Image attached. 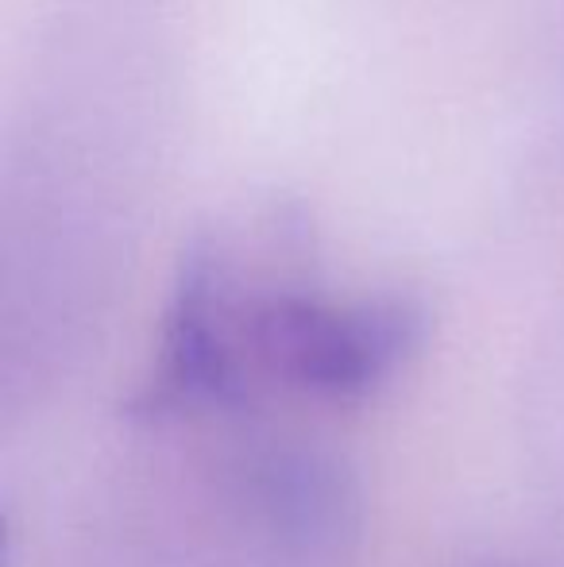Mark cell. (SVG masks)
Returning a JSON list of instances; mask_svg holds the SVG:
<instances>
[{
    "label": "cell",
    "mask_w": 564,
    "mask_h": 567,
    "mask_svg": "<svg viewBox=\"0 0 564 567\" xmlns=\"http://www.w3.org/2000/svg\"><path fill=\"white\" fill-rule=\"evenodd\" d=\"M217 332L233 405L248 402L259 386L352 402L399 371L422 337V313L407 298L337 301L314 290L240 293L221 267Z\"/></svg>",
    "instance_id": "obj_1"
},
{
    "label": "cell",
    "mask_w": 564,
    "mask_h": 567,
    "mask_svg": "<svg viewBox=\"0 0 564 567\" xmlns=\"http://www.w3.org/2000/svg\"><path fill=\"white\" fill-rule=\"evenodd\" d=\"M252 498L271 533L298 545H329L348 529V498L337 467L314 452H267L248 475Z\"/></svg>",
    "instance_id": "obj_2"
}]
</instances>
